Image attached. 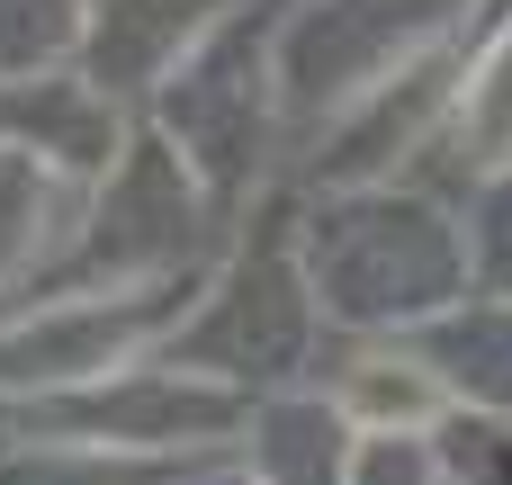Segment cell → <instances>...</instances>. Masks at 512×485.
<instances>
[{
	"label": "cell",
	"mask_w": 512,
	"mask_h": 485,
	"mask_svg": "<svg viewBox=\"0 0 512 485\" xmlns=\"http://www.w3.org/2000/svg\"><path fill=\"white\" fill-rule=\"evenodd\" d=\"M342 414L369 423V432H423V423L441 414V387H432V369H414V360H369V369L342 378Z\"/></svg>",
	"instance_id": "6da1fadb"
},
{
	"label": "cell",
	"mask_w": 512,
	"mask_h": 485,
	"mask_svg": "<svg viewBox=\"0 0 512 485\" xmlns=\"http://www.w3.org/2000/svg\"><path fill=\"white\" fill-rule=\"evenodd\" d=\"M468 135H477V144H512V36L495 45V63H486L477 90H468Z\"/></svg>",
	"instance_id": "7a4b0ae2"
}]
</instances>
